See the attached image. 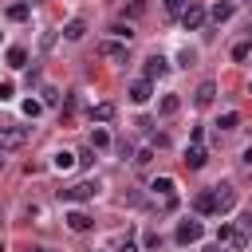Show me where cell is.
I'll list each match as a JSON object with an SVG mask.
<instances>
[{
  "label": "cell",
  "mask_w": 252,
  "mask_h": 252,
  "mask_svg": "<svg viewBox=\"0 0 252 252\" xmlns=\"http://www.w3.org/2000/svg\"><path fill=\"white\" fill-rule=\"evenodd\" d=\"M209 16H213L217 24H224V20L232 16V4H228V0H220V4H213V12H209Z\"/></svg>",
  "instance_id": "obj_18"
},
{
  "label": "cell",
  "mask_w": 252,
  "mask_h": 252,
  "mask_svg": "<svg viewBox=\"0 0 252 252\" xmlns=\"http://www.w3.org/2000/svg\"><path fill=\"white\" fill-rule=\"evenodd\" d=\"M118 252H142V248H138V244H134V240H126V244H122V248H118Z\"/></svg>",
  "instance_id": "obj_29"
},
{
  "label": "cell",
  "mask_w": 252,
  "mask_h": 252,
  "mask_svg": "<svg viewBox=\"0 0 252 252\" xmlns=\"http://www.w3.org/2000/svg\"><path fill=\"white\" fill-rule=\"evenodd\" d=\"M193 209H197V213H217V201H213V189H205V193H197V197H193Z\"/></svg>",
  "instance_id": "obj_12"
},
{
  "label": "cell",
  "mask_w": 252,
  "mask_h": 252,
  "mask_svg": "<svg viewBox=\"0 0 252 252\" xmlns=\"http://www.w3.org/2000/svg\"><path fill=\"white\" fill-rule=\"evenodd\" d=\"M12 91H16L12 83H0V102H8V98H12Z\"/></svg>",
  "instance_id": "obj_28"
},
{
  "label": "cell",
  "mask_w": 252,
  "mask_h": 252,
  "mask_svg": "<svg viewBox=\"0 0 252 252\" xmlns=\"http://www.w3.org/2000/svg\"><path fill=\"white\" fill-rule=\"evenodd\" d=\"M28 12H32L28 4H12V8H8V20H28Z\"/></svg>",
  "instance_id": "obj_22"
},
{
  "label": "cell",
  "mask_w": 252,
  "mask_h": 252,
  "mask_svg": "<svg viewBox=\"0 0 252 252\" xmlns=\"http://www.w3.org/2000/svg\"><path fill=\"white\" fill-rule=\"evenodd\" d=\"M248 51H252V43H236V47H232V59L240 63V59H248Z\"/></svg>",
  "instance_id": "obj_26"
},
{
  "label": "cell",
  "mask_w": 252,
  "mask_h": 252,
  "mask_svg": "<svg viewBox=\"0 0 252 252\" xmlns=\"http://www.w3.org/2000/svg\"><path fill=\"white\" fill-rule=\"evenodd\" d=\"M39 110H43V102H35V98H28V102H24V118H35Z\"/></svg>",
  "instance_id": "obj_24"
},
{
  "label": "cell",
  "mask_w": 252,
  "mask_h": 252,
  "mask_svg": "<svg viewBox=\"0 0 252 252\" xmlns=\"http://www.w3.org/2000/svg\"><path fill=\"white\" fill-rule=\"evenodd\" d=\"M106 118H114V106L110 102H98L94 106V122H106Z\"/></svg>",
  "instance_id": "obj_21"
},
{
  "label": "cell",
  "mask_w": 252,
  "mask_h": 252,
  "mask_svg": "<svg viewBox=\"0 0 252 252\" xmlns=\"http://www.w3.org/2000/svg\"><path fill=\"white\" fill-rule=\"evenodd\" d=\"M142 71H146V79H161V75L169 71V63H165L161 55H150V59L142 63Z\"/></svg>",
  "instance_id": "obj_8"
},
{
  "label": "cell",
  "mask_w": 252,
  "mask_h": 252,
  "mask_svg": "<svg viewBox=\"0 0 252 252\" xmlns=\"http://www.w3.org/2000/svg\"><path fill=\"white\" fill-rule=\"evenodd\" d=\"M201 236H205L201 220H181V224H177V244H197Z\"/></svg>",
  "instance_id": "obj_5"
},
{
  "label": "cell",
  "mask_w": 252,
  "mask_h": 252,
  "mask_svg": "<svg viewBox=\"0 0 252 252\" xmlns=\"http://www.w3.org/2000/svg\"><path fill=\"white\" fill-rule=\"evenodd\" d=\"M213 94H217V83H201V87H197V94H193V102H197V106H209V102H213Z\"/></svg>",
  "instance_id": "obj_13"
},
{
  "label": "cell",
  "mask_w": 252,
  "mask_h": 252,
  "mask_svg": "<svg viewBox=\"0 0 252 252\" xmlns=\"http://www.w3.org/2000/svg\"><path fill=\"white\" fill-rule=\"evenodd\" d=\"M0 252H4V248H0Z\"/></svg>",
  "instance_id": "obj_33"
},
{
  "label": "cell",
  "mask_w": 252,
  "mask_h": 252,
  "mask_svg": "<svg viewBox=\"0 0 252 252\" xmlns=\"http://www.w3.org/2000/svg\"><path fill=\"white\" fill-rule=\"evenodd\" d=\"M161 4H165L169 16H181V12H185V0H161Z\"/></svg>",
  "instance_id": "obj_25"
},
{
  "label": "cell",
  "mask_w": 252,
  "mask_h": 252,
  "mask_svg": "<svg viewBox=\"0 0 252 252\" xmlns=\"http://www.w3.org/2000/svg\"><path fill=\"white\" fill-rule=\"evenodd\" d=\"M181 24H185V32H197V28L205 24V8H201L197 0H189L185 12H181Z\"/></svg>",
  "instance_id": "obj_4"
},
{
  "label": "cell",
  "mask_w": 252,
  "mask_h": 252,
  "mask_svg": "<svg viewBox=\"0 0 252 252\" xmlns=\"http://www.w3.org/2000/svg\"><path fill=\"white\" fill-rule=\"evenodd\" d=\"M24 142H28V126H0V154L20 150Z\"/></svg>",
  "instance_id": "obj_2"
},
{
  "label": "cell",
  "mask_w": 252,
  "mask_h": 252,
  "mask_svg": "<svg viewBox=\"0 0 252 252\" xmlns=\"http://www.w3.org/2000/svg\"><path fill=\"white\" fill-rule=\"evenodd\" d=\"M83 35H87V24H83V20H71V24L63 28V39H83Z\"/></svg>",
  "instance_id": "obj_16"
},
{
  "label": "cell",
  "mask_w": 252,
  "mask_h": 252,
  "mask_svg": "<svg viewBox=\"0 0 252 252\" xmlns=\"http://www.w3.org/2000/svg\"><path fill=\"white\" fill-rule=\"evenodd\" d=\"M213 201H217V213H228V209L236 205V189H232V185H217V189H213Z\"/></svg>",
  "instance_id": "obj_6"
},
{
  "label": "cell",
  "mask_w": 252,
  "mask_h": 252,
  "mask_svg": "<svg viewBox=\"0 0 252 252\" xmlns=\"http://www.w3.org/2000/svg\"><path fill=\"white\" fill-rule=\"evenodd\" d=\"M110 32H114V35H118V39H126V43H130V39H134V28H130V24H114V28H110Z\"/></svg>",
  "instance_id": "obj_23"
},
{
  "label": "cell",
  "mask_w": 252,
  "mask_h": 252,
  "mask_svg": "<svg viewBox=\"0 0 252 252\" xmlns=\"http://www.w3.org/2000/svg\"><path fill=\"white\" fill-rule=\"evenodd\" d=\"M240 158H244V165H252V146H248V150H244Z\"/></svg>",
  "instance_id": "obj_30"
},
{
  "label": "cell",
  "mask_w": 252,
  "mask_h": 252,
  "mask_svg": "<svg viewBox=\"0 0 252 252\" xmlns=\"http://www.w3.org/2000/svg\"><path fill=\"white\" fill-rule=\"evenodd\" d=\"M75 161H79V154H71V150H59V154H55V161H51V165H55V169H59V173H67V169H75Z\"/></svg>",
  "instance_id": "obj_11"
},
{
  "label": "cell",
  "mask_w": 252,
  "mask_h": 252,
  "mask_svg": "<svg viewBox=\"0 0 252 252\" xmlns=\"http://www.w3.org/2000/svg\"><path fill=\"white\" fill-rule=\"evenodd\" d=\"M177 106H181V98H177V94H161L158 114H161V118H169V114H177Z\"/></svg>",
  "instance_id": "obj_14"
},
{
  "label": "cell",
  "mask_w": 252,
  "mask_h": 252,
  "mask_svg": "<svg viewBox=\"0 0 252 252\" xmlns=\"http://www.w3.org/2000/svg\"><path fill=\"white\" fill-rule=\"evenodd\" d=\"M106 146H110V134H106L102 126H94V130H91V150H106Z\"/></svg>",
  "instance_id": "obj_17"
},
{
  "label": "cell",
  "mask_w": 252,
  "mask_h": 252,
  "mask_svg": "<svg viewBox=\"0 0 252 252\" xmlns=\"http://www.w3.org/2000/svg\"><path fill=\"white\" fill-rule=\"evenodd\" d=\"M8 63H12V67H24V63H28V51H24V47H8Z\"/></svg>",
  "instance_id": "obj_19"
},
{
  "label": "cell",
  "mask_w": 252,
  "mask_h": 252,
  "mask_svg": "<svg viewBox=\"0 0 252 252\" xmlns=\"http://www.w3.org/2000/svg\"><path fill=\"white\" fill-rule=\"evenodd\" d=\"M130 102L134 106H142V102H150V94H154V87H150V79H138V83H130Z\"/></svg>",
  "instance_id": "obj_7"
},
{
  "label": "cell",
  "mask_w": 252,
  "mask_h": 252,
  "mask_svg": "<svg viewBox=\"0 0 252 252\" xmlns=\"http://www.w3.org/2000/svg\"><path fill=\"white\" fill-rule=\"evenodd\" d=\"M248 94H252V83H248Z\"/></svg>",
  "instance_id": "obj_31"
},
{
  "label": "cell",
  "mask_w": 252,
  "mask_h": 252,
  "mask_svg": "<svg viewBox=\"0 0 252 252\" xmlns=\"http://www.w3.org/2000/svg\"><path fill=\"white\" fill-rule=\"evenodd\" d=\"M98 55L110 59V63H126V39H102L98 43Z\"/></svg>",
  "instance_id": "obj_3"
},
{
  "label": "cell",
  "mask_w": 252,
  "mask_h": 252,
  "mask_svg": "<svg viewBox=\"0 0 252 252\" xmlns=\"http://www.w3.org/2000/svg\"><path fill=\"white\" fill-rule=\"evenodd\" d=\"M185 165H189V169H201V165H205V146H201V142H193V146L185 150Z\"/></svg>",
  "instance_id": "obj_10"
},
{
  "label": "cell",
  "mask_w": 252,
  "mask_h": 252,
  "mask_svg": "<svg viewBox=\"0 0 252 252\" xmlns=\"http://www.w3.org/2000/svg\"><path fill=\"white\" fill-rule=\"evenodd\" d=\"M94 193H98V181H79V185H71V189H59V201L79 205V201H91Z\"/></svg>",
  "instance_id": "obj_1"
},
{
  "label": "cell",
  "mask_w": 252,
  "mask_h": 252,
  "mask_svg": "<svg viewBox=\"0 0 252 252\" xmlns=\"http://www.w3.org/2000/svg\"><path fill=\"white\" fill-rule=\"evenodd\" d=\"M0 165H4V158H0Z\"/></svg>",
  "instance_id": "obj_32"
},
{
  "label": "cell",
  "mask_w": 252,
  "mask_h": 252,
  "mask_svg": "<svg viewBox=\"0 0 252 252\" xmlns=\"http://www.w3.org/2000/svg\"><path fill=\"white\" fill-rule=\"evenodd\" d=\"M150 161H154V150H142V154L134 158V165H150Z\"/></svg>",
  "instance_id": "obj_27"
},
{
  "label": "cell",
  "mask_w": 252,
  "mask_h": 252,
  "mask_svg": "<svg viewBox=\"0 0 252 252\" xmlns=\"http://www.w3.org/2000/svg\"><path fill=\"white\" fill-rule=\"evenodd\" d=\"M150 189H154V193H161V197H165V201H169V197H173V189H177V185H173V177H154V185H150Z\"/></svg>",
  "instance_id": "obj_15"
},
{
  "label": "cell",
  "mask_w": 252,
  "mask_h": 252,
  "mask_svg": "<svg viewBox=\"0 0 252 252\" xmlns=\"http://www.w3.org/2000/svg\"><path fill=\"white\" fill-rule=\"evenodd\" d=\"M217 126H220V130H236V126H240V114H236V110H228V114H220V122H217Z\"/></svg>",
  "instance_id": "obj_20"
},
{
  "label": "cell",
  "mask_w": 252,
  "mask_h": 252,
  "mask_svg": "<svg viewBox=\"0 0 252 252\" xmlns=\"http://www.w3.org/2000/svg\"><path fill=\"white\" fill-rule=\"evenodd\" d=\"M63 220H67V228H71V232H87V228H91V217H87L83 209H71Z\"/></svg>",
  "instance_id": "obj_9"
}]
</instances>
